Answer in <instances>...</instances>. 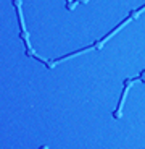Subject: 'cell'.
<instances>
[{
	"instance_id": "3",
	"label": "cell",
	"mask_w": 145,
	"mask_h": 149,
	"mask_svg": "<svg viewBox=\"0 0 145 149\" xmlns=\"http://www.w3.org/2000/svg\"><path fill=\"white\" fill-rule=\"evenodd\" d=\"M77 2H79V3H87L89 0H77Z\"/></svg>"
},
{
	"instance_id": "2",
	"label": "cell",
	"mask_w": 145,
	"mask_h": 149,
	"mask_svg": "<svg viewBox=\"0 0 145 149\" xmlns=\"http://www.w3.org/2000/svg\"><path fill=\"white\" fill-rule=\"evenodd\" d=\"M137 79H140L142 83H145V70H142V73L137 76Z\"/></svg>"
},
{
	"instance_id": "1",
	"label": "cell",
	"mask_w": 145,
	"mask_h": 149,
	"mask_svg": "<svg viewBox=\"0 0 145 149\" xmlns=\"http://www.w3.org/2000/svg\"><path fill=\"white\" fill-rule=\"evenodd\" d=\"M13 5H15L16 12H18V16H20V25H21V39H23V41L26 42V54L31 55V57H34V58H39V60H42L40 57H37V55L34 54V52H32L31 46H29V36H28V33H26V28H24V21H23V15H21V0H13ZM42 62H44V60H42Z\"/></svg>"
}]
</instances>
